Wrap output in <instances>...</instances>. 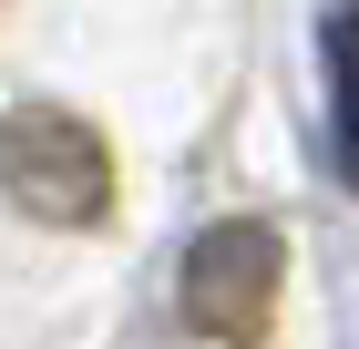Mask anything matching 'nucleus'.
<instances>
[{
	"mask_svg": "<svg viewBox=\"0 0 359 349\" xmlns=\"http://www.w3.org/2000/svg\"><path fill=\"white\" fill-rule=\"evenodd\" d=\"M318 93H329V164L359 195V0L318 11Z\"/></svg>",
	"mask_w": 359,
	"mask_h": 349,
	"instance_id": "obj_3",
	"label": "nucleus"
},
{
	"mask_svg": "<svg viewBox=\"0 0 359 349\" xmlns=\"http://www.w3.org/2000/svg\"><path fill=\"white\" fill-rule=\"evenodd\" d=\"M277 268H287V237L267 216H216L175 268V329L216 349H257L277 319Z\"/></svg>",
	"mask_w": 359,
	"mask_h": 349,
	"instance_id": "obj_1",
	"label": "nucleus"
},
{
	"mask_svg": "<svg viewBox=\"0 0 359 349\" xmlns=\"http://www.w3.org/2000/svg\"><path fill=\"white\" fill-rule=\"evenodd\" d=\"M0 195L41 226H103L113 216V154L83 113L62 103H21L0 113Z\"/></svg>",
	"mask_w": 359,
	"mask_h": 349,
	"instance_id": "obj_2",
	"label": "nucleus"
}]
</instances>
